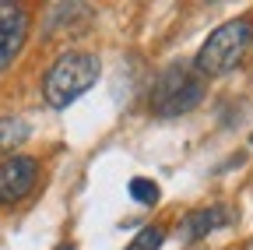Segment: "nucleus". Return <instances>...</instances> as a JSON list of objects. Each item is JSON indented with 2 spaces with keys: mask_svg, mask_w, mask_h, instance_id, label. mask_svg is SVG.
<instances>
[{
  "mask_svg": "<svg viewBox=\"0 0 253 250\" xmlns=\"http://www.w3.org/2000/svg\"><path fill=\"white\" fill-rule=\"evenodd\" d=\"M253 46V21L250 18H232L225 25H218L214 32L204 39L194 67L197 78H218V74H229L236 64H243V56Z\"/></svg>",
  "mask_w": 253,
  "mask_h": 250,
  "instance_id": "f257e3e1",
  "label": "nucleus"
},
{
  "mask_svg": "<svg viewBox=\"0 0 253 250\" xmlns=\"http://www.w3.org/2000/svg\"><path fill=\"white\" fill-rule=\"evenodd\" d=\"M99 56L95 53H81V50H74V53H63V56H56V64L46 71V78H42V96H46V102L53 106V109H67L74 99H81L84 92L99 81Z\"/></svg>",
  "mask_w": 253,
  "mask_h": 250,
  "instance_id": "f03ea898",
  "label": "nucleus"
},
{
  "mask_svg": "<svg viewBox=\"0 0 253 250\" xmlns=\"http://www.w3.org/2000/svg\"><path fill=\"white\" fill-rule=\"evenodd\" d=\"M201 99H204V81L190 67L172 64V67H166L162 74L155 78L148 106H151L155 116H183V113L194 109Z\"/></svg>",
  "mask_w": 253,
  "mask_h": 250,
  "instance_id": "7ed1b4c3",
  "label": "nucleus"
},
{
  "mask_svg": "<svg viewBox=\"0 0 253 250\" xmlns=\"http://www.w3.org/2000/svg\"><path fill=\"white\" fill-rule=\"evenodd\" d=\"M39 176V162L28 155H11L0 162V204H18L32 194Z\"/></svg>",
  "mask_w": 253,
  "mask_h": 250,
  "instance_id": "20e7f679",
  "label": "nucleus"
},
{
  "mask_svg": "<svg viewBox=\"0 0 253 250\" xmlns=\"http://www.w3.org/2000/svg\"><path fill=\"white\" fill-rule=\"evenodd\" d=\"M28 36V14L18 4H0V71L18 56Z\"/></svg>",
  "mask_w": 253,
  "mask_h": 250,
  "instance_id": "39448f33",
  "label": "nucleus"
},
{
  "mask_svg": "<svg viewBox=\"0 0 253 250\" xmlns=\"http://www.w3.org/2000/svg\"><path fill=\"white\" fill-rule=\"evenodd\" d=\"M225 222H229V211L221 208V204H211V208H201V211H190V215H186L183 236H186V240H204L208 233L221 229Z\"/></svg>",
  "mask_w": 253,
  "mask_h": 250,
  "instance_id": "423d86ee",
  "label": "nucleus"
},
{
  "mask_svg": "<svg viewBox=\"0 0 253 250\" xmlns=\"http://www.w3.org/2000/svg\"><path fill=\"white\" fill-rule=\"evenodd\" d=\"M28 134H32V127L21 116H0V151L18 148L21 141H28Z\"/></svg>",
  "mask_w": 253,
  "mask_h": 250,
  "instance_id": "0eeeda50",
  "label": "nucleus"
},
{
  "mask_svg": "<svg viewBox=\"0 0 253 250\" xmlns=\"http://www.w3.org/2000/svg\"><path fill=\"white\" fill-rule=\"evenodd\" d=\"M126 191H130V198H134L137 204H155V201H158V183L148 180V176H134Z\"/></svg>",
  "mask_w": 253,
  "mask_h": 250,
  "instance_id": "6e6552de",
  "label": "nucleus"
},
{
  "mask_svg": "<svg viewBox=\"0 0 253 250\" xmlns=\"http://www.w3.org/2000/svg\"><path fill=\"white\" fill-rule=\"evenodd\" d=\"M162 240H166L162 229H158V226H148V229H141V233L134 236V243L126 247V250H162Z\"/></svg>",
  "mask_w": 253,
  "mask_h": 250,
  "instance_id": "1a4fd4ad",
  "label": "nucleus"
},
{
  "mask_svg": "<svg viewBox=\"0 0 253 250\" xmlns=\"http://www.w3.org/2000/svg\"><path fill=\"white\" fill-rule=\"evenodd\" d=\"M56 250H74V247H71V243H67V247H56Z\"/></svg>",
  "mask_w": 253,
  "mask_h": 250,
  "instance_id": "9d476101",
  "label": "nucleus"
}]
</instances>
